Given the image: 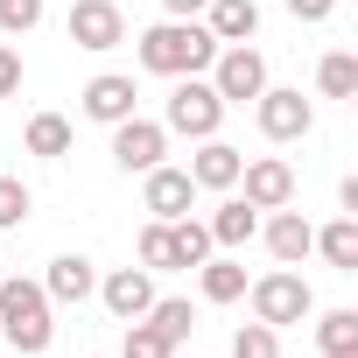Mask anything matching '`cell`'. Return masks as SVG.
<instances>
[{"instance_id": "cell-1", "label": "cell", "mask_w": 358, "mask_h": 358, "mask_svg": "<svg viewBox=\"0 0 358 358\" xmlns=\"http://www.w3.org/2000/svg\"><path fill=\"white\" fill-rule=\"evenodd\" d=\"M211 57H218V36L204 22H155L141 36V71L155 78H204Z\"/></svg>"}, {"instance_id": "cell-2", "label": "cell", "mask_w": 358, "mask_h": 358, "mask_svg": "<svg viewBox=\"0 0 358 358\" xmlns=\"http://www.w3.org/2000/svg\"><path fill=\"white\" fill-rule=\"evenodd\" d=\"M50 295H43V281H22V274H0V337H8L22 358H43L50 351V337H57V323H50Z\"/></svg>"}, {"instance_id": "cell-3", "label": "cell", "mask_w": 358, "mask_h": 358, "mask_svg": "<svg viewBox=\"0 0 358 358\" xmlns=\"http://www.w3.org/2000/svg\"><path fill=\"white\" fill-rule=\"evenodd\" d=\"M162 127H169V134H190V141H211V134L225 127V99L211 92V78H176Z\"/></svg>"}, {"instance_id": "cell-4", "label": "cell", "mask_w": 358, "mask_h": 358, "mask_svg": "<svg viewBox=\"0 0 358 358\" xmlns=\"http://www.w3.org/2000/svg\"><path fill=\"white\" fill-rule=\"evenodd\" d=\"M246 295H253V316H260L267 330H288V323H302V316L316 309V295H309V281H302L295 267H274V274H260Z\"/></svg>"}, {"instance_id": "cell-5", "label": "cell", "mask_w": 358, "mask_h": 358, "mask_svg": "<svg viewBox=\"0 0 358 358\" xmlns=\"http://www.w3.org/2000/svg\"><path fill=\"white\" fill-rule=\"evenodd\" d=\"M211 92H218L225 106H253V99L267 92V57H260L253 43H225V50L211 57Z\"/></svg>"}, {"instance_id": "cell-6", "label": "cell", "mask_w": 358, "mask_h": 358, "mask_svg": "<svg viewBox=\"0 0 358 358\" xmlns=\"http://www.w3.org/2000/svg\"><path fill=\"white\" fill-rule=\"evenodd\" d=\"M162 155H169V127H162V120H141V113H127V120L113 127V162H120L127 176H148Z\"/></svg>"}, {"instance_id": "cell-7", "label": "cell", "mask_w": 358, "mask_h": 358, "mask_svg": "<svg viewBox=\"0 0 358 358\" xmlns=\"http://www.w3.org/2000/svg\"><path fill=\"white\" fill-rule=\"evenodd\" d=\"M253 120H260V134H267V141H302V134L316 127L309 99H302V92H288V85H267V92L253 99Z\"/></svg>"}, {"instance_id": "cell-8", "label": "cell", "mask_w": 358, "mask_h": 358, "mask_svg": "<svg viewBox=\"0 0 358 358\" xmlns=\"http://www.w3.org/2000/svg\"><path fill=\"white\" fill-rule=\"evenodd\" d=\"M64 29H71V43H78V50H92V57L127 43V15H120V0H78Z\"/></svg>"}, {"instance_id": "cell-9", "label": "cell", "mask_w": 358, "mask_h": 358, "mask_svg": "<svg viewBox=\"0 0 358 358\" xmlns=\"http://www.w3.org/2000/svg\"><path fill=\"white\" fill-rule=\"evenodd\" d=\"M190 204H197L190 169H169V162H155V169L141 176V211H155L162 225H169V218H190Z\"/></svg>"}, {"instance_id": "cell-10", "label": "cell", "mask_w": 358, "mask_h": 358, "mask_svg": "<svg viewBox=\"0 0 358 358\" xmlns=\"http://www.w3.org/2000/svg\"><path fill=\"white\" fill-rule=\"evenodd\" d=\"M239 183H246V204H253V211H281V204H295V169H288L281 155L239 162Z\"/></svg>"}, {"instance_id": "cell-11", "label": "cell", "mask_w": 358, "mask_h": 358, "mask_svg": "<svg viewBox=\"0 0 358 358\" xmlns=\"http://www.w3.org/2000/svg\"><path fill=\"white\" fill-rule=\"evenodd\" d=\"M99 295H106V309H113L120 323H134V316H148V302H155V274H148V267H113V274L99 281Z\"/></svg>"}, {"instance_id": "cell-12", "label": "cell", "mask_w": 358, "mask_h": 358, "mask_svg": "<svg viewBox=\"0 0 358 358\" xmlns=\"http://www.w3.org/2000/svg\"><path fill=\"white\" fill-rule=\"evenodd\" d=\"M134 78H120V71H99L92 85H85V120H99V127H120L127 113H134Z\"/></svg>"}, {"instance_id": "cell-13", "label": "cell", "mask_w": 358, "mask_h": 358, "mask_svg": "<svg viewBox=\"0 0 358 358\" xmlns=\"http://www.w3.org/2000/svg\"><path fill=\"white\" fill-rule=\"evenodd\" d=\"M267 253H274L281 267H302V260L316 253V225H309L302 211H288V204H281V211L267 218Z\"/></svg>"}, {"instance_id": "cell-14", "label": "cell", "mask_w": 358, "mask_h": 358, "mask_svg": "<svg viewBox=\"0 0 358 358\" xmlns=\"http://www.w3.org/2000/svg\"><path fill=\"white\" fill-rule=\"evenodd\" d=\"M239 162H246V155H239L232 141H218V134H211V141H197L190 183H197V190H239Z\"/></svg>"}, {"instance_id": "cell-15", "label": "cell", "mask_w": 358, "mask_h": 358, "mask_svg": "<svg viewBox=\"0 0 358 358\" xmlns=\"http://www.w3.org/2000/svg\"><path fill=\"white\" fill-rule=\"evenodd\" d=\"M92 288H99V267H92L85 253H57L50 274H43V295H50V302H85Z\"/></svg>"}, {"instance_id": "cell-16", "label": "cell", "mask_w": 358, "mask_h": 358, "mask_svg": "<svg viewBox=\"0 0 358 358\" xmlns=\"http://www.w3.org/2000/svg\"><path fill=\"white\" fill-rule=\"evenodd\" d=\"M204 29L218 36V50L225 43H253L260 36V8L253 0H204Z\"/></svg>"}, {"instance_id": "cell-17", "label": "cell", "mask_w": 358, "mask_h": 358, "mask_svg": "<svg viewBox=\"0 0 358 358\" xmlns=\"http://www.w3.org/2000/svg\"><path fill=\"white\" fill-rule=\"evenodd\" d=\"M260 232V211L246 204V197H225L218 211H211V246H246Z\"/></svg>"}, {"instance_id": "cell-18", "label": "cell", "mask_w": 358, "mask_h": 358, "mask_svg": "<svg viewBox=\"0 0 358 358\" xmlns=\"http://www.w3.org/2000/svg\"><path fill=\"white\" fill-rule=\"evenodd\" d=\"M22 148L43 155V162H64V155H71V120H64V113H36L29 134H22Z\"/></svg>"}, {"instance_id": "cell-19", "label": "cell", "mask_w": 358, "mask_h": 358, "mask_svg": "<svg viewBox=\"0 0 358 358\" xmlns=\"http://www.w3.org/2000/svg\"><path fill=\"white\" fill-rule=\"evenodd\" d=\"M316 253L337 267V274H358V218H330L316 232Z\"/></svg>"}, {"instance_id": "cell-20", "label": "cell", "mask_w": 358, "mask_h": 358, "mask_svg": "<svg viewBox=\"0 0 358 358\" xmlns=\"http://www.w3.org/2000/svg\"><path fill=\"white\" fill-rule=\"evenodd\" d=\"M316 92H323V99H358V57H351V50H330V57L316 64Z\"/></svg>"}, {"instance_id": "cell-21", "label": "cell", "mask_w": 358, "mask_h": 358, "mask_svg": "<svg viewBox=\"0 0 358 358\" xmlns=\"http://www.w3.org/2000/svg\"><path fill=\"white\" fill-rule=\"evenodd\" d=\"M148 323H155L169 344H183V337L197 330V309H190L183 295H155V302H148Z\"/></svg>"}, {"instance_id": "cell-22", "label": "cell", "mask_w": 358, "mask_h": 358, "mask_svg": "<svg viewBox=\"0 0 358 358\" xmlns=\"http://www.w3.org/2000/svg\"><path fill=\"white\" fill-rule=\"evenodd\" d=\"M197 281H204V302H239L246 295V267L239 260H204Z\"/></svg>"}, {"instance_id": "cell-23", "label": "cell", "mask_w": 358, "mask_h": 358, "mask_svg": "<svg viewBox=\"0 0 358 358\" xmlns=\"http://www.w3.org/2000/svg\"><path fill=\"white\" fill-rule=\"evenodd\" d=\"M169 239H176V267L211 260V225H197V218H169Z\"/></svg>"}, {"instance_id": "cell-24", "label": "cell", "mask_w": 358, "mask_h": 358, "mask_svg": "<svg viewBox=\"0 0 358 358\" xmlns=\"http://www.w3.org/2000/svg\"><path fill=\"white\" fill-rule=\"evenodd\" d=\"M141 267H148V274H176V239H169L162 218L141 225Z\"/></svg>"}, {"instance_id": "cell-25", "label": "cell", "mask_w": 358, "mask_h": 358, "mask_svg": "<svg viewBox=\"0 0 358 358\" xmlns=\"http://www.w3.org/2000/svg\"><path fill=\"white\" fill-rule=\"evenodd\" d=\"M316 344H323V358H337V351H358V309H330V316L316 323Z\"/></svg>"}, {"instance_id": "cell-26", "label": "cell", "mask_w": 358, "mask_h": 358, "mask_svg": "<svg viewBox=\"0 0 358 358\" xmlns=\"http://www.w3.org/2000/svg\"><path fill=\"white\" fill-rule=\"evenodd\" d=\"M120 358H176V344H169V337H162L148 316H134V323H127V344H120Z\"/></svg>"}, {"instance_id": "cell-27", "label": "cell", "mask_w": 358, "mask_h": 358, "mask_svg": "<svg viewBox=\"0 0 358 358\" xmlns=\"http://www.w3.org/2000/svg\"><path fill=\"white\" fill-rule=\"evenodd\" d=\"M232 358H281V330H267L260 316H253V323H239V337H232Z\"/></svg>"}, {"instance_id": "cell-28", "label": "cell", "mask_w": 358, "mask_h": 358, "mask_svg": "<svg viewBox=\"0 0 358 358\" xmlns=\"http://www.w3.org/2000/svg\"><path fill=\"white\" fill-rule=\"evenodd\" d=\"M29 183L22 176H0V232H15V225H29Z\"/></svg>"}, {"instance_id": "cell-29", "label": "cell", "mask_w": 358, "mask_h": 358, "mask_svg": "<svg viewBox=\"0 0 358 358\" xmlns=\"http://www.w3.org/2000/svg\"><path fill=\"white\" fill-rule=\"evenodd\" d=\"M43 22V0H0V36H29Z\"/></svg>"}, {"instance_id": "cell-30", "label": "cell", "mask_w": 358, "mask_h": 358, "mask_svg": "<svg viewBox=\"0 0 358 358\" xmlns=\"http://www.w3.org/2000/svg\"><path fill=\"white\" fill-rule=\"evenodd\" d=\"M15 92H22V57L0 43V99H15Z\"/></svg>"}, {"instance_id": "cell-31", "label": "cell", "mask_w": 358, "mask_h": 358, "mask_svg": "<svg viewBox=\"0 0 358 358\" xmlns=\"http://www.w3.org/2000/svg\"><path fill=\"white\" fill-rule=\"evenodd\" d=\"M330 8H337V0H288L295 22H330Z\"/></svg>"}, {"instance_id": "cell-32", "label": "cell", "mask_w": 358, "mask_h": 358, "mask_svg": "<svg viewBox=\"0 0 358 358\" xmlns=\"http://www.w3.org/2000/svg\"><path fill=\"white\" fill-rule=\"evenodd\" d=\"M162 15H169V22H197L204 0H162Z\"/></svg>"}, {"instance_id": "cell-33", "label": "cell", "mask_w": 358, "mask_h": 358, "mask_svg": "<svg viewBox=\"0 0 358 358\" xmlns=\"http://www.w3.org/2000/svg\"><path fill=\"white\" fill-rule=\"evenodd\" d=\"M337 204H344V218H358V176H344V183H337Z\"/></svg>"}, {"instance_id": "cell-34", "label": "cell", "mask_w": 358, "mask_h": 358, "mask_svg": "<svg viewBox=\"0 0 358 358\" xmlns=\"http://www.w3.org/2000/svg\"><path fill=\"white\" fill-rule=\"evenodd\" d=\"M337 358H358V351H337Z\"/></svg>"}]
</instances>
